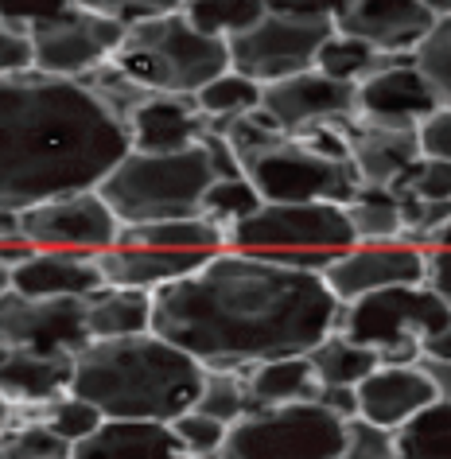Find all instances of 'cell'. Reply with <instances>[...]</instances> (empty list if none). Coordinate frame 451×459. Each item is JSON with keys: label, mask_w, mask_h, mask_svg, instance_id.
I'll use <instances>...</instances> for the list:
<instances>
[{"label": "cell", "mask_w": 451, "mask_h": 459, "mask_svg": "<svg viewBox=\"0 0 451 459\" xmlns=\"http://www.w3.org/2000/svg\"><path fill=\"white\" fill-rule=\"evenodd\" d=\"M343 307L319 273L222 249L152 292V331L206 370H249L311 354L339 331Z\"/></svg>", "instance_id": "6da1fadb"}, {"label": "cell", "mask_w": 451, "mask_h": 459, "mask_svg": "<svg viewBox=\"0 0 451 459\" xmlns=\"http://www.w3.org/2000/svg\"><path fill=\"white\" fill-rule=\"evenodd\" d=\"M133 152L129 129L78 78L0 74V206L28 211L59 195L98 191Z\"/></svg>", "instance_id": "7a4b0ae2"}, {"label": "cell", "mask_w": 451, "mask_h": 459, "mask_svg": "<svg viewBox=\"0 0 451 459\" xmlns=\"http://www.w3.org/2000/svg\"><path fill=\"white\" fill-rule=\"evenodd\" d=\"M203 377L206 366L148 331L129 339H90L74 354L71 394L90 401L106 420L171 424L195 409Z\"/></svg>", "instance_id": "3957f363"}, {"label": "cell", "mask_w": 451, "mask_h": 459, "mask_svg": "<svg viewBox=\"0 0 451 459\" xmlns=\"http://www.w3.org/2000/svg\"><path fill=\"white\" fill-rule=\"evenodd\" d=\"M211 183L214 171L206 148L191 144L183 152H129L98 183V195L109 203L125 230L203 214Z\"/></svg>", "instance_id": "277c9868"}, {"label": "cell", "mask_w": 451, "mask_h": 459, "mask_svg": "<svg viewBox=\"0 0 451 459\" xmlns=\"http://www.w3.org/2000/svg\"><path fill=\"white\" fill-rule=\"evenodd\" d=\"M109 63L148 94L195 98L211 78L230 71V48L214 36H203L183 13H171L125 28Z\"/></svg>", "instance_id": "5b68a950"}, {"label": "cell", "mask_w": 451, "mask_h": 459, "mask_svg": "<svg viewBox=\"0 0 451 459\" xmlns=\"http://www.w3.org/2000/svg\"><path fill=\"white\" fill-rule=\"evenodd\" d=\"M451 319V307L428 284H401L343 307L339 331L362 342L381 366H416L424 359V339Z\"/></svg>", "instance_id": "8992f818"}, {"label": "cell", "mask_w": 451, "mask_h": 459, "mask_svg": "<svg viewBox=\"0 0 451 459\" xmlns=\"http://www.w3.org/2000/svg\"><path fill=\"white\" fill-rule=\"evenodd\" d=\"M346 420L319 401L265 405L230 424L222 459H339Z\"/></svg>", "instance_id": "52a82bcc"}, {"label": "cell", "mask_w": 451, "mask_h": 459, "mask_svg": "<svg viewBox=\"0 0 451 459\" xmlns=\"http://www.w3.org/2000/svg\"><path fill=\"white\" fill-rule=\"evenodd\" d=\"M354 242L358 238L346 218V206L334 203H265L257 214L226 230V249L265 257L304 254V249L343 254Z\"/></svg>", "instance_id": "ba28073f"}, {"label": "cell", "mask_w": 451, "mask_h": 459, "mask_svg": "<svg viewBox=\"0 0 451 459\" xmlns=\"http://www.w3.org/2000/svg\"><path fill=\"white\" fill-rule=\"evenodd\" d=\"M246 179H253V187L261 191L265 203L346 206V203H354L358 187H362L351 160L323 156L316 148H308L304 141H296V136H284L276 148H269L265 156L246 164Z\"/></svg>", "instance_id": "9c48e42d"}, {"label": "cell", "mask_w": 451, "mask_h": 459, "mask_svg": "<svg viewBox=\"0 0 451 459\" xmlns=\"http://www.w3.org/2000/svg\"><path fill=\"white\" fill-rule=\"evenodd\" d=\"M331 20H299V16H276L265 13L261 24L241 31L226 43L230 48V71L253 78L261 86L284 82L304 71H316L319 48L331 39Z\"/></svg>", "instance_id": "30bf717a"}, {"label": "cell", "mask_w": 451, "mask_h": 459, "mask_svg": "<svg viewBox=\"0 0 451 459\" xmlns=\"http://www.w3.org/2000/svg\"><path fill=\"white\" fill-rule=\"evenodd\" d=\"M125 36V24L86 8H66V13L39 20L28 28L31 39V66L55 78H82L94 66L109 63L117 43Z\"/></svg>", "instance_id": "8fae6325"}, {"label": "cell", "mask_w": 451, "mask_h": 459, "mask_svg": "<svg viewBox=\"0 0 451 459\" xmlns=\"http://www.w3.org/2000/svg\"><path fill=\"white\" fill-rule=\"evenodd\" d=\"M0 342L8 351L28 354H74L90 342L86 300L82 296H20L13 289L0 292Z\"/></svg>", "instance_id": "7c38bea8"}, {"label": "cell", "mask_w": 451, "mask_h": 459, "mask_svg": "<svg viewBox=\"0 0 451 459\" xmlns=\"http://www.w3.org/2000/svg\"><path fill=\"white\" fill-rule=\"evenodd\" d=\"M20 226L36 249H71V254L90 257L117 246L121 238L117 214L109 211V203L98 191H74L51 203L28 206V211H20Z\"/></svg>", "instance_id": "4fadbf2b"}, {"label": "cell", "mask_w": 451, "mask_h": 459, "mask_svg": "<svg viewBox=\"0 0 451 459\" xmlns=\"http://www.w3.org/2000/svg\"><path fill=\"white\" fill-rule=\"evenodd\" d=\"M428 246H416L409 238L397 242H354L323 269V281L339 304H354L362 296L401 289V284H424Z\"/></svg>", "instance_id": "5bb4252c"}, {"label": "cell", "mask_w": 451, "mask_h": 459, "mask_svg": "<svg viewBox=\"0 0 451 459\" xmlns=\"http://www.w3.org/2000/svg\"><path fill=\"white\" fill-rule=\"evenodd\" d=\"M261 109L276 121L284 136H304L319 125L334 121H354L358 117V86L339 82L319 71H304L296 78L265 86Z\"/></svg>", "instance_id": "9a60e30c"}, {"label": "cell", "mask_w": 451, "mask_h": 459, "mask_svg": "<svg viewBox=\"0 0 451 459\" xmlns=\"http://www.w3.org/2000/svg\"><path fill=\"white\" fill-rule=\"evenodd\" d=\"M439 109V98L424 71L416 66V55H401L389 66H381L358 82V121L389 125V129H416L424 117Z\"/></svg>", "instance_id": "2e32d148"}, {"label": "cell", "mask_w": 451, "mask_h": 459, "mask_svg": "<svg viewBox=\"0 0 451 459\" xmlns=\"http://www.w3.org/2000/svg\"><path fill=\"white\" fill-rule=\"evenodd\" d=\"M334 28L381 55H416L436 28V16L421 0H351Z\"/></svg>", "instance_id": "e0dca14e"}, {"label": "cell", "mask_w": 451, "mask_h": 459, "mask_svg": "<svg viewBox=\"0 0 451 459\" xmlns=\"http://www.w3.org/2000/svg\"><path fill=\"white\" fill-rule=\"evenodd\" d=\"M358 394V417L369 424H381V429L397 432L401 424H409L416 412L428 409L439 397L432 377L416 366H377L374 374L366 377Z\"/></svg>", "instance_id": "ac0fdd59"}, {"label": "cell", "mask_w": 451, "mask_h": 459, "mask_svg": "<svg viewBox=\"0 0 451 459\" xmlns=\"http://www.w3.org/2000/svg\"><path fill=\"white\" fill-rule=\"evenodd\" d=\"M125 129H129L133 152H183V148L199 144L211 125L195 106V98L156 94L141 109H133Z\"/></svg>", "instance_id": "d6986e66"}, {"label": "cell", "mask_w": 451, "mask_h": 459, "mask_svg": "<svg viewBox=\"0 0 451 459\" xmlns=\"http://www.w3.org/2000/svg\"><path fill=\"white\" fill-rule=\"evenodd\" d=\"M8 289L20 296H39V300H55V296H94L106 289L101 273L90 254H71V249H36L24 265L8 273Z\"/></svg>", "instance_id": "ffe728a7"}, {"label": "cell", "mask_w": 451, "mask_h": 459, "mask_svg": "<svg viewBox=\"0 0 451 459\" xmlns=\"http://www.w3.org/2000/svg\"><path fill=\"white\" fill-rule=\"evenodd\" d=\"M211 257H195V254H168V249L152 246H109L94 254V265L101 273V281L113 289H136V292H156L164 284L187 277L199 265H206Z\"/></svg>", "instance_id": "44dd1931"}, {"label": "cell", "mask_w": 451, "mask_h": 459, "mask_svg": "<svg viewBox=\"0 0 451 459\" xmlns=\"http://www.w3.org/2000/svg\"><path fill=\"white\" fill-rule=\"evenodd\" d=\"M421 160L416 129H389V125H351V164L362 187H393L404 171Z\"/></svg>", "instance_id": "7402d4cb"}, {"label": "cell", "mask_w": 451, "mask_h": 459, "mask_svg": "<svg viewBox=\"0 0 451 459\" xmlns=\"http://www.w3.org/2000/svg\"><path fill=\"white\" fill-rule=\"evenodd\" d=\"M71 374L74 359L71 354H28V351H8L0 359V397L8 405H28V409H48L51 401L71 394Z\"/></svg>", "instance_id": "603a6c76"}, {"label": "cell", "mask_w": 451, "mask_h": 459, "mask_svg": "<svg viewBox=\"0 0 451 459\" xmlns=\"http://www.w3.org/2000/svg\"><path fill=\"white\" fill-rule=\"evenodd\" d=\"M71 459H191L176 440L171 424L156 420H101L82 444L71 447Z\"/></svg>", "instance_id": "cb8c5ba5"}, {"label": "cell", "mask_w": 451, "mask_h": 459, "mask_svg": "<svg viewBox=\"0 0 451 459\" xmlns=\"http://www.w3.org/2000/svg\"><path fill=\"white\" fill-rule=\"evenodd\" d=\"M86 327L90 339H129L152 331V292L136 289H98L86 296Z\"/></svg>", "instance_id": "d4e9b609"}, {"label": "cell", "mask_w": 451, "mask_h": 459, "mask_svg": "<svg viewBox=\"0 0 451 459\" xmlns=\"http://www.w3.org/2000/svg\"><path fill=\"white\" fill-rule=\"evenodd\" d=\"M121 246H152L168 254H195V257H214L226 249V230L214 226L211 218H171V222H148V226H125Z\"/></svg>", "instance_id": "484cf974"}, {"label": "cell", "mask_w": 451, "mask_h": 459, "mask_svg": "<svg viewBox=\"0 0 451 459\" xmlns=\"http://www.w3.org/2000/svg\"><path fill=\"white\" fill-rule=\"evenodd\" d=\"M246 385L253 405H292V401H316L319 377L311 370L308 354H292V359H273L246 370Z\"/></svg>", "instance_id": "4316f807"}, {"label": "cell", "mask_w": 451, "mask_h": 459, "mask_svg": "<svg viewBox=\"0 0 451 459\" xmlns=\"http://www.w3.org/2000/svg\"><path fill=\"white\" fill-rule=\"evenodd\" d=\"M308 362H311V370H316L319 385H346V389H358L381 366V359L374 351L362 347V342H354V339H346L343 331H334V335L323 339L319 347L308 354Z\"/></svg>", "instance_id": "83f0119b"}, {"label": "cell", "mask_w": 451, "mask_h": 459, "mask_svg": "<svg viewBox=\"0 0 451 459\" xmlns=\"http://www.w3.org/2000/svg\"><path fill=\"white\" fill-rule=\"evenodd\" d=\"M261 94H265L261 82H253V78L238 74V71H222L195 94V106H199L206 125L218 129V125L238 121V117H246V113L261 109Z\"/></svg>", "instance_id": "f1b7e54d"}, {"label": "cell", "mask_w": 451, "mask_h": 459, "mask_svg": "<svg viewBox=\"0 0 451 459\" xmlns=\"http://www.w3.org/2000/svg\"><path fill=\"white\" fill-rule=\"evenodd\" d=\"M397 459H451V397H436L397 429Z\"/></svg>", "instance_id": "f546056e"}, {"label": "cell", "mask_w": 451, "mask_h": 459, "mask_svg": "<svg viewBox=\"0 0 451 459\" xmlns=\"http://www.w3.org/2000/svg\"><path fill=\"white\" fill-rule=\"evenodd\" d=\"M393 59H401V55H381L374 51L369 43L346 36V31L334 28L331 39L319 48V59H316V71L327 74V78H339V82H366L374 71H381V66H389Z\"/></svg>", "instance_id": "4dcf8cb0"}, {"label": "cell", "mask_w": 451, "mask_h": 459, "mask_svg": "<svg viewBox=\"0 0 451 459\" xmlns=\"http://www.w3.org/2000/svg\"><path fill=\"white\" fill-rule=\"evenodd\" d=\"M346 218L358 242H397L404 238L401 203L389 187H358L354 203H346Z\"/></svg>", "instance_id": "1f68e13d"}, {"label": "cell", "mask_w": 451, "mask_h": 459, "mask_svg": "<svg viewBox=\"0 0 451 459\" xmlns=\"http://www.w3.org/2000/svg\"><path fill=\"white\" fill-rule=\"evenodd\" d=\"M265 0H187L183 4V16L191 20L203 36H214L230 43L241 31H249L253 24L265 20Z\"/></svg>", "instance_id": "d6a6232c"}, {"label": "cell", "mask_w": 451, "mask_h": 459, "mask_svg": "<svg viewBox=\"0 0 451 459\" xmlns=\"http://www.w3.org/2000/svg\"><path fill=\"white\" fill-rule=\"evenodd\" d=\"M195 409L222 420V424H238L241 417H249L257 405H253V397H249L246 370H206Z\"/></svg>", "instance_id": "836d02e7"}, {"label": "cell", "mask_w": 451, "mask_h": 459, "mask_svg": "<svg viewBox=\"0 0 451 459\" xmlns=\"http://www.w3.org/2000/svg\"><path fill=\"white\" fill-rule=\"evenodd\" d=\"M261 206H265V199H261V191L253 187V179H246V176L214 179L203 199V218H211V222L222 230H234L238 222H246L249 214H257Z\"/></svg>", "instance_id": "e575fe53"}, {"label": "cell", "mask_w": 451, "mask_h": 459, "mask_svg": "<svg viewBox=\"0 0 451 459\" xmlns=\"http://www.w3.org/2000/svg\"><path fill=\"white\" fill-rule=\"evenodd\" d=\"M78 82H82L90 94H94L101 106H106L113 117H121V121H129V117H133V109H141L148 98H156V94H148L141 82H133V78L125 74L121 66H113V63L94 66V71L82 74Z\"/></svg>", "instance_id": "d590c367"}, {"label": "cell", "mask_w": 451, "mask_h": 459, "mask_svg": "<svg viewBox=\"0 0 451 459\" xmlns=\"http://www.w3.org/2000/svg\"><path fill=\"white\" fill-rule=\"evenodd\" d=\"M48 429L59 436V440L66 444V447H74V444H82L90 432H98L101 429V412L90 405V401H82V397H74V394H63L59 401H51L48 409H43V417H39Z\"/></svg>", "instance_id": "8d00e7d4"}, {"label": "cell", "mask_w": 451, "mask_h": 459, "mask_svg": "<svg viewBox=\"0 0 451 459\" xmlns=\"http://www.w3.org/2000/svg\"><path fill=\"white\" fill-rule=\"evenodd\" d=\"M51 455H71V447L43 420L8 424V429L0 432V459H51Z\"/></svg>", "instance_id": "74e56055"}, {"label": "cell", "mask_w": 451, "mask_h": 459, "mask_svg": "<svg viewBox=\"0 0 451 459\" xmlns=\"http://www.w3.org/2000/svg\"><path fill=\"white\" fill-rule=\"evenodd\" d=\"M397 199H421V203H451V164L421 156L404 176L389 187Z\"/></svg>", "instance_id": "f35d334b"}, {"label": "cell", "mask_w": 451, "mask_h": 459, "mask_svg": "<svg viewBox=\"0 0 451 459\" xmlns=\"http://www.w3.org/2000/svg\"><path fill=\"white\" fill-rule=\"evenodd\" d=\"M416 66L432 82L439 106H451V20H436L428 39L416 48Z\"/></svg>", "instance_id": "ab89813d"}, {"label": "cell", "mask_w": 451, "mask_h": 459, "mask_svg": "<svg viewBox=\"0 0 451 459\" xmlns=\"http://www.w3.org/2000/svg\"><path fill=\"white\" fill-rule=\"evenodd\" d=\"M171 432H176V440L183 444L187 455H218L230 436V424L206 417L199 409H187L183 417L171 420Z\"/></svg>", "instance_id": "60d3db41"}, {"label": "cell", "mask_w": 451, "mask_h": 459, "mask_svg": "<svg viewBox=\"0 0 451 459\" xmlns=\"http://www.w3.org/2000/svg\"><path fill=\"white\" fill-rule=\"evenodd\" d=\"M339 459H397V432L381 429V424H369L362 417L346 420Z\"/></svg>", "instance_id": "b9f144b4"}, {"label": "cell", "mask_w": 451, "mask_h": 459, "mask_svg": "<svg viewBox=\"0 0 451 459\" xmlns=\"http://www.w3.org/2000/svg\"><path fill=\"white\" fill-rule=\"evenodd\" d=\"M187 0H78V8L86 13H98V16H109L117 24H141V20H156V16H171V13H183Z\"/></svg>", "instance_id": "7bdbcfd3"}, {"label": "cell", "mask_w": 451, "mask_h": 459, "mask_svg": "<svg viewBox=\"0 0 451 459\" xmlns=\"http://www.w3.org/2000/svg\"><path fill=\"white\" fill-rule=\"evenodd\" d=\"M74 4L78 0H0V20L28 31L31 24L59 16V13H66V8H74Z\"/></svg>", "instance_id": "ee69618b"}, {"label": "cell", "mask_w": 451, "mask_h": 459, "mask_svg": "<svg viewBox=\"0 0 451 459\" xmlns=\"http://www.w3.org/2000/svg\"><path fill=\"white\" fill-rule=\"evenodd\" d=\"M416 141H421V156L451 164V106H439L432 117L416 125Z\"/></svg>", "instance_id": "f6af8a7d"}, {"label": "cell", "mask_w": 451, "mask_h": 459, "mask_svg": "<svg viewBox=\"0 0 451 459\" xmlns=\"http://www.w3.org/2000/svg\"><path fill=\"white\" fill-rule=\"evenodd\" d=\"M31 71V39L24 28L0 20V74Z\"/></svg>", "instance_id": "bcb514c9"}, {"label": "cell", "mask_w": 451, "mask_h": 459, "mask_svg": "<svg viewBox=\"0 0 451 459\" xmlns=\"http://www.w3.org/2000/svg\"><path fill=\"white\" fill-rule=\"evenodd\" d=\"M351 0H265V8L276 16H299V20H331L339 24Z\"/></svg>", "instance_id": "7dc6e473"}, {"label": "cell", "mask_w": 451, "mask_h": 459, "mask_svg": "<svg viewBox=\"0 0 451 459\" xmlns=\"http://www.w3.org/2000/svg\"><path fill=\"white\" fill-rule=\"evenodd\" d=\"M424 284L451 307V246H428Z\"/></svg>", "instance_id": "c3c4849f"}, {"label": "cell", "mask_w": 451, "mask_h": 459, "mask_svg": "<svg viewBox=\"0 0 451 459\" xmlns=\"http://www.w3.org/2000/svg\"><path fill=\"white\" fill-rule=\"evenodd\" d=\"M316 401L323 409H331L334 417H343V420L358 417V394H354V389H346V385H319Z\"/></svg>", "instance_id": "681fc988"}, {"label": "cell", "mask_w": 451, "mask_h": 459, "mask_svg": "<svg viewBox=\"0 0 451 459\" xmlns=\"http://www.w3.org/2000/svg\"><path fill=\"white\" fill-rule=\"evenodd\" d=\"M421 370L432 377L439 397H451V359H421Z\"/></svg>", "instance_id": "f907efd6"}, {"label": "cell", "mask_w": 451, "mask_h": 459, "mask_svg": "<svg viewBox=\"0 0 451 459\" xmlns=\"http://www.w3.org/2000/svg\"><path fill=\"white\" fill-rule=\"evenodd\" d=\"M424 359H451V319L436 331V335L424 339Z\"/></svg>", "instance_id": "816d5d0a"}, {"label": "cell", "mask_w": 451, "mask_h": 459, "mask_svg": "<svg viewBox=\"0 0 451 459\" xmlns=\"http://www.w3.org/2000/svg\"><path fill=\"white\" fill-rule=\"evenodd\" d=\"M8 238H24V226H20V211L0 206V242H8Z\"/></svg>", "instance_id": "f5cc1de1"}, {"label": "cell", "mask_w": 451, "mask_h": 459, "mask_svg": "<svg viewBox=\"0 0 451 459\" xmlns=\"http://www.w3.org/2000/svg\"><path fill=\"white\" fill-rule=\"evenodd\" d=\"M421 4H424L436 20H451V0H421Z\"/></svg>", "instance_id": "db71d44e"}, {"label": "cell", "mask_w": 451, "mask_h": 459, "mask_svg": "<svg viewBox=\"0 0 451 459\" xmlns=\"http://www.w3.org/2000/svg\"><path fill=\"white\" fill-rule=\"evenodd\" d=\"M8 424H13V405H8V401L0 397V432H4Z\"/></svg>", "instance_id": "11a10c76"}, {"label": "cell", "mask_w": 451, "mask_h": 459, "mask_svg": "<svg viewBox=\"0 0 451 459\" xmlns=\"http://www.w3.org/2000/svg\"><path fill=\"white\" fill-rule=\"evenodd\" d=\"M432 246H451V222L444 226V230H439V238H436V242Z\"/></svg>", "instance_id": "9f6ffc18"}, {"label": "cell", "mask_w": 451, "mask_h": 459, "mask_svg": "<svg viewBox=\"0 0 451 459\" xmlns=\"http://www.w3.org/2000/svg\"><path fill=\"white\" fill-rule=\"evenodd\" d=\"M4 289H8V273L0 269V292H4Z\"/></svg>", "instance_id": "6f0895ef"}, {"label": "cell", "mask_w": 451, "mask_h": 459, "mask_svg": "<svg viewBox=\"0 0 451 459\" xmlns=\"http://www.w3.org/2000/svg\"><path fill=\"white\" fill-rule=\"evenodd\" d=\"M4 354H8V347H4V342H0V359H4Z\"/></svg>", "instance_id": "680465c9"}, {"label": "cell", "mask_w": 451, "mask_h": 459, "mask_svg": "<svg viewBox=\"0 0 451 459\" xmlns=\"http://www.w3.org/2000/svg\"><path fill=\"white\" fill-rule=\"evenodd\" d=\"M51 459H71V455H51Z\"/></svg>", "instance_id": "91938a15"}]
</instances>
